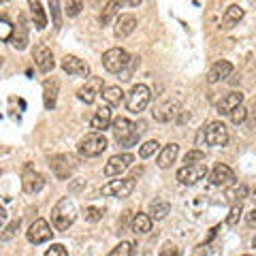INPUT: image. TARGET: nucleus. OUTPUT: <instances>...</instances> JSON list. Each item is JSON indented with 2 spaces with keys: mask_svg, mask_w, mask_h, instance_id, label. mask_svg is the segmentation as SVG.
<instances>
[{
  "mask_svg": "<svg viewBox=\"0 0 256 256\" xmlns=\"http://www.w3.org/2000/svg\"><path fill=\"white\" fill-rule=\"evenodd\" d=\"M111 130H114V137L118 141L120 148H132L139 143L141 130H137V124H132L128 118H118L111 122Z\"/></svg>",
  "mask_w": 256,
  "mask_h": 256,
  "instance_id": "nucleus-1",
  "label": "nucleus"
},
{
  "mask_svg": "<svg viewBox=\"0 0 256 256\" xmlns=\"http://www.w3.org/2000/svg\"><path fill=\"white\" fill-rule=\"evenodd\" d=\"M77 218V207L75 203L70 201V198H60L58 203L54 205V210H52V224H54V228L56 230H66L70 224L75 222Z\"/></svg>",
  "mask_w": 256,
  "mask_h": 256,
  "instance_id": "nucleus-2",
  "label": "nucleus"
},
{
  "mask_svg": "<svg viewBox=\"0 0 256 256\" xmlns=\"http://www.w3.org/2000/svg\"><path fill=\"white\" fill-rule=\"evenodd\" d=\"M109 148V143H107V137L102 132H88L84 139H79L77 143V152H79V156H84V158H96V156H100L102 152H105Z\"/></svg>",
  "mask_w": 256,
  "mask_h": 256,
  "instance_id": "nucleus-3",
  "label": "nucleus"
},
{
  "mask_svg": "<svg viewBox=\"0 0 256 256\" xmlns=\"http://www.w3.org/2000/svg\"><path fill=\"white\" fill-rule=\"evenodd\" d=\"M150 100H152V90L146 84H137V86H132L130 94L126 96V107L130 114H141L150 105Z\"/></svg>",
  "mask_w": 256,
  "mask_h": 256,
  "instance_id": "nucleus-4",
  "label": "nucleus"
},
{
  "mask_svg": "<svg viewBox=\"0 0 256 256\" xmlns=\"http://www.w3.org/2000/svg\"><path fill=\"white\" fill-rule=\"evenodd\" d=\"M130 62V56H128L122 47H111L102 54V66H105L109 73H122L126 68V64Z\"/></svg>",
  "mask_w": 256,
  "mask_h": 256,
  "instance_id": "nucleus-5",
  "label": "nucleus"
},
{
  "mask_svg": "<svg viewBox=\"0 0 256 256\" xmlns=\"http://www.w3.org/2000/svg\"><path fill=\"white\" fill-rule=\"evenodd\" d=\"M77 164H79L77 158L70 156V154H58V156H54L50 160V166H52V171L58 180H68L70 173L77 169Z\"/></svg>",
  "mask_w": 256,
  "mask_h": 256,
  "instance_id": "nucleus-6",
  "label": "nucleus"
},
{
  "mask_svg": "<svg viewBox=\"0 0 256 256\" xmlns=\"http://www.w3.org/2000/svg\"><path fill=\"white\" fill-rule=\"evenodd\" d=\"M207 178V164L198 162V164H184L178 171V182L182 186H194L201 180Z\"/></svg>",
  "mask_w": 256,
  "mask_h": 256,
  "instance_id": "nucleus-7",
  "label": "nucleus"
},
{
  "mask_svg": "<svg viewBox=\"0 0 256 256\" xmlns=\"http://www.w3.org/2000/svg\"><path fill=\"white\" fill-rule=\"evenodd\" d=\"M137 182L134 178H124V180H111L107 186H102V194L105 196H116V198H126L132 194Z\"/></svg>",
  "mask_w": 256,
  "mask_h": 256,
  "instance_id": "nucleus-8",
  "label": "nucleus"
},
{
  "mask_svg": "<svg viewBox=\"0 0 256 256\" xmlns=\"http://www.w3.org/2000/svg\"><path fill=\"white\" fill-rule=\"evenodd\" d=\"M132 162H134V156L128 154V152L111 156L107 160V164H105V175H107V178H120V175H122L126 169H130Z\"/></svg>",
  "mask_w": 256,
  "mask_h": 256,
  "instance_id": "nucleus-9",
  "label": "nucleus"
},
{
  "mask_svg": "<svg viewBox=\"0 0 256 256\" xmlns=\"http://www.w3.org/2000/svg\"><path fill=\"white\" fill-rule=\"evenodd\" d=\"M203 137H205V141L210 143V146L222 148V146H226L228 143V130H226V126H224L222 122H210L203 128Z\"/></svg>",
  "mask_w": 256,
  "mask_h": 256,
  "instance_id": "nucleus-10",
  "label": "nucleus"
},
{
  "mask_svg": "<svg viewBox=\"0 0 256 256\" xmlns=\"http://www.w3.org/2000/svg\"><path fill=\"white\" fill-rule=\"evenodd\" d=\"M52 235H54V230H52V226L47 224V220H43V218H38V220H34L30 224V228L26 230V237H28V242L30 244H34V246H38V244H45V242H50L52 239Z\"/></svg>",
  "mask_w": 256,
  "mask_h": 256,
  "instance_id": "nucleus-11",
  "label": "nucleus"
},
{
  "mask_svg": "<svg viewBox=\"0 0 256 256\" xmlns=\"http://www.w3.org/2000/svg\"><path fill=\"white\" fill-rule=\"evenodd\" d=\"M102 90H105V86H102V79L100 77H90L86 82V86H82L77 90V98L86 102V105H92V102L96 100V96L102 94Z\"/></svg>",
  "mask_w": 256,
  "mask_h": 256,
  "instance_id": "nucleus-12",
  "label": "nucleus"
},
{
  "mask_svg": "<svg viewBox=\"0 0 256 256\" xmlns=\"http://www.w3.org/2000/svg\"><path fill=\"white\" fill-rule=\"evenodd\" d=\"M62 70L73 77H88L90 75V64L77 56H64L62 58Z\"/></svg>",
  "mask_w": 256,
  "mask_h": 256,
  "instance_id": "nucleus-13",
  "label": "nucleus"
},
{
  "mask_svg": "<svg viewBox=\"0 0 256 256\" xmlns=\"http://www.w3.org/2000/svg\"><path fill=\"white\" fill-rule=\"evenodd\" d=\"M32 58H34V64L38 66V70H43V73H50V70H54V66H56L54 54H52V50L45 43H38L34 47V52H32Z\"/></svg>",
  "mask_w": 256,
  "mask_h": 256,
  "instance_id": "nucleus-14",
  "label": "nucleus"
},
{
  "mask_svg": "<svg viewBox=\"0 0 256 256\" xmlns=\"http://www.w3.org/2000/svg\"><path fill=\"white\" fill-rule=\"evenodd\" d=\"M180 107H182L180 98H169L152 111V116H154L156 122H171V120L180 114Z\"/></svg>",
  "mask_w": 256,
  "mask_h": 256,
  "instance_id": "nucleus-15",
  "label": "nucleus"
},
{
  "mask_svg": "<svg viewBox=\"0 0 256 256\" xmlns=\"http://www.w3.org/2000/svg\"><path fill=\"white\" fill-rule=\"evenodd\" d=\"M242 102H244V94L242 92H228V94H224L222 98L218 100L216 111H218L220 116H230V111L237 109Z\"/></svg>",
  "mask_w": 256,
  "mask_h": 256,
  "instance_id": "nucleus-16",
  "label": "nucleus"
},
{
  "mask_svg": "<svg viewBox=\"0 0 256 256\" xmlns=\"http://www.w3.org/2000/svg\"><path fill=\"white\" fill-rule=\"evenodd\" d=\"M134 30H137V18H134V15H130V13L118 15V20H116V36L118 38L130 36Z\"/></svg>",
  "mask_w": 256,
  "mask_h": 256,
  "instance_id": "nucleus-17",
  "label": "nucleus"
},
{
  "mask_svg": "<svg viewBox=\"0 0 256 256\" xmlns=\"http://www.w3.org/2000/svg\"><path fill=\"white\" fill-rule=\"evenodd\" d=\"M210 178L214 186H233L235 184V173L228 164H216V169L212 171Z\"/></svg>",
  "mask_w": 256,
  "mask_h": 256,
  "instance_id": "nucleus-18",
  "label": "nucleus"
},
{
  "mask_svg": "<svg viewBox=\"0 0 256 256\" xmlns=\"http://www.w3.org/2000/svg\"><path fill=\"white\" fill-rule=\"evenodd\" d=\"M90 126H92V130H96V132H105L107 128L111 126V107L107 105V102L94 114V118L90 120Z\"/></svg>",
  "mask_w": 256,
  "mask_h": 256,
  "instance_id": "nucleus-19",
  "label": "nucleus"
},
{
  "mask_svg": "<svg viewBox=\"0 0 256 256\" xmlns=\"http://www.w3.org/2000/svg\"><path fill=\"white\" fill-rule=\"evenodd\" d=\"M230 73H233V64H230L228 60H220L210 68V73H207V82L218 84V82H222V79H226Z\"/></svg>",
  "mask_w": 256,
  "mask_h": 256,
  "instance_id": "nucleus-20",
  "label": "nucleus"
},
{
  "mask_svg": "<svg viewBox=\"0 0 256 256\" xmlns=\"http://www.w3.org/2000/svg\"><path fill=\"white\" fill-rule=\"evenodd\" d=\"M58 90H60V82L58 79H47L43 84V102L45 109L52 111L56 107V100H58Z\"/></svg>",
  "mask_w": 256,
  "mask_h": 256,
  "instance_id": "nucleus-21",
  "label": "nucleus"
},
{
  "mask_svg": "<svg viewBox=\"0 0 256 256\" xmlns=\"http://www.w3.org/2000/svg\"><path fill=\"white\" fill-rule=\"evenodd\" d=\"M11 43L15 50L24 52L28 47V26H26V20L20 18V24L13 26V36H11Z\"/></svg>",
  "mask_w": 256,
  "mask_h": 256,
  "instance_id": "nucleus-22",
  "label": "nucleus"
},
{
  "mask_svg": "<svg viewBox=\"0 0 256 256\" xmlns=\"http://www.w3.org/2000/svg\"><path fill=\"white\" fill-rule=\"evenodd\" d=\"M244 9H242V6H239V4H230L228 6V9L226 11H224V15H222V30H230V28H233V26H237V24L239 22H242L244 20Z\"/></svg>",
  "mask_w": 256,
  "mask_h": 256,
  "instance_id": "nucleus-23",
  "label": "nucleus"
},
{
  "mask_svg": "<svg viewBox=\"0 0 256 256\" xmlns=\"http://www.w3.org/2000/svg\"><path fill=\"white\" fill-rule=\"evenodd\" d=\"M22 186H24V192H26V194H36V192L43 190L45 180H43L41 173H26L22 180Z\"/></svg>",
  "mask_w": 256,
  "mask_h": 256,
  "instance_id": "nucleus-24",
  "label": "nucleus"
},
{
  "mask_svg": "<svg viewBox=\"0 0 256 256\" xmlns=\"http://www.w3.org/2000/svg\"><path fill=\"white\" fill-rule=\"evenodd\" d=\"M178 154H180L178 143H169V146H164L162 150H160V154H158V166L160 169H169V166L175 162Z\"/></svg>",
  "mask_w": 256,
  "mask_h": 256,
  "instance_id": "nucleus-25",
  "label": "nucleus"
},
{
  "mask_svg": "<svg viewBox=\"0 0 256 256\" xmlns=\"http://www.w3.org/2000/svg\"><path fill=\"white\" fill-rule=\"evenodd\" d=\"M171 214V203L166 198H154L150 203V218L152 220H164Z\"/></svg>",
  "mask_w": 256,
  "mask_h": 256,
  "instance_id": "nucleus-26",
  "label": "nucleus"
},
{
  "mask_svg": "<svg viewBox=\"0 0 256 256\" xmlns=\"http://www.w3.org/2000/svg\"><path fill=\"white\" fill-rule=\"evenodd\" d=\"M28 6H30V15H32V22H34V28L45 30L47 28V15L43 11L41 2H38V0H28Z\"/></svg>",
  "mask_w": 256,
  "mask_h": 256,
  "instance_id": "nucleus-27",
  "label": "nucleus"
},
{
  "mask_svg": "<svg viewBox=\"0 0 256 256\" xmlns=\"http://www.w3.org/2000/svg\"><path fill=\"white\" fill-rule=\"evenodd\" d=\"M130 230L134 235H148L152 230V218L150 214H137L130 220Z\"/></svg>",
  "mask_w": 256,
  "mask_h": 256,
  "instance_id": "nucleus-28",
  "label": "nucleus"
},
{
  "mask_svg": "<svg viewBox=\"0 0 256 256\" xmlns=\"http://www.w3.org/2000/svg\"><path fill=\"white\" fill-rule=\"evenodd\" d=\"M102 98H105L109 107H118L124 102V92L120 86H107L105 90H102Z\"/></svg>",
  "mask_w": 256,
  "mask_h": 256,
  "instance_id": "nucleus-29",
  "label": "nucleus"
},
{
  "mask_svg": "<svg viewBox=\"0 0 256 256\" xmlns=\"http://www.w3.org/2000/svg\"><path fill=\"white\" fill-rule=\"evenodd\" d=\"M118 13H120V2L118 0H109L105 4V9L100 11V26H109L114 20H118Z\"/></svg>",
  "mask_w": 256,
  "mask_h": 256,
  "instance_id": "nucleus-30",
  "label": "nucleus"
},
{
  "mask_svg": "<svg viewBox=\"0 0 256 256\" xmlns=\"http://www.w3.org/2000/svg\"><path fill=\"white\" fill-rule=\"evenodd\" d=\"M22 226V220H11L9 224H6V228L0 233V242H11V239H15V235H18V230Z\"/></svg>",
  "mask_w": 256,
  "mask_h": 256,
  "instance_id": "nucleus-31",
  "label": "nucleus"
},
{
  "mask_svg": "<svg viewBox=\"0 0 256 256\" xmlns=\"http://www.w3.org/2000/svg\"><path fill=\"white\" fill-rule=\"evenodd\" d=\"M50 11H52L54 28H56V30H60V28H62V9H60V0H50Z\"/></svg>",
  "mask_w": 256,
  "mask_h": 256,
  "instance_id": "nucleus-32",
  "label": "nucleus"
},
{
  "mask_svg": "<svg viewBox=\"0 0 256 256\" xmlns=\"http://www.w3.org/2000/svg\"><path fill=\"white\" fill-rule=\"evenodd\" d=\"M246 196H248V186L246 184H239V186H235L233 190H228V194H226L228 201H235V203H242Z\"/></svg>",
  "mask_w": 256,
  "mask_h": 256,
  "instance_id": "nucleus-33",
  "label": "nucleus"
},
{
  "mask_svg": "<svg viewBox=\"0 0 256 256\" xmlns=\"http://www.w3.org/2000/svg\"><path fill=\"white\" fill-rule=\"evenodd\" d=\"M158 150H160V143H158L156 139L146 141V143H143V146L139 148V156H141V158H150V156H154Z\"/></svg>",
  "mask_w": 256,
  "mask_h": 256,
  "instance_id": "nucleus-34",
  "label": "nucleus"
},
{
  "mask_svg": "<svg viewBox=\"0 0 256 256\" xmlns=\"http://www.w3.org/2000/svg\"><path fill=\"white\" fill-rule=\"evenodd\" d=\"M137 68H139V58L134 56V58H130V62L126 64V68L122 70V73H120V79H122V82H130V79H132V73H134Z\"/></svg>",
  "mask_w": 256,
  "mask_h": 256,
  "instance_id": "nucleus-35",
  "label": "nucleus"
},
{
  "mask_svg": "<svg viewBox=\"0 0 256 256\" xmlns=\"http://www.w3.org/2000/svg\"><path fill=\"white\" fill-rule=\"evenodd\" d=\"M107 256H132V244L130 242H120V246H116Z\"/></svg>",
  "mask_w": 256,
  "mask_h": 256,
  "instance_id": "nucleus-36",
  "label": "nucleus"
},
{
  "mask_svg": "<svg viewBox=\"0 0 256 256\" xmlns=\"http://www.w3.org/2000/svg\"><path fill=\"white\" fill-rule=\"evenodd\" d=\"M242 214H244L242 203H235L233 207H230V212H228V216H226V224H228V226H235V224L242 220Z\"/></svg>",
  "mask_w": 256,
  "mask_h": 256,
  "instance_id": "nucleus-37",
  "label": "nucleus"
},
{
  "mask_svg": "<svg viewBox=\"0 0 256 256\" xmlns=\"http://www.w3.org/2000/svg\"><path fill=\"white\" fill-rule=\"evenodd\" d=\"M205 160V152L203 150H190L186 156H184V162L186 164H198Z\"/></svg>",
  "mask_w": 256,
  "mask_h": 256,
  "instance_id": "nucleus-38",
  "label": "nucleus"
},
{
  "mask_svg": "<svg viewBox=\"0 0 256 256\" xmlns=\"http://www.w3.org/2000/svg\"><path fill=\"white\" fill-rule=\"evenodd\" d=\"M246 118H248V109L244 105H239L237 109L230 111V122H233V124H244Z\"/></svg>",
  "mask_w": 256,
  "mask_h": 256,
  "instance_id": "nucleus-39",
  "label": "nucleus"
},
{
  "mask_svg": "<svg viewBox=\"0 0 256 256\" xmlns=\"http://www.w3.org/2000/svg\"><path fill=\"white\" fill-rule=\"evenodd\" d=\"M82 9H84L82 0H68V2H66V15H68V18H77V15L82 13Z\"/></svg>",
  "mask_w": 256,
  "mask_h": 256,
  "instance_id": "nucleus-40",
  "label": "nucleus"
},
{
  "mask_svg": "<svg viewBox=\"0 0 256 256\" xmlns=\"http://www.w3.org/2000/svg\"><path fill=\"white\" fill-rule=\"evenodd\" d=\"M158 256H182V250L175 244H171V242H166L162 248H160V252H158Z\"/></svg>",
  "mask_w": 256,
  "mask_h": 256,
  "instance_id": "nucleus-41",
  "label": "nucleus"
},
{
  "mask_svg": "<svg viewBox=\"0 0 256 256\" xmlns=\"http://www.w3.org/2000/svg\"><path fill=\"white\" fill-rule=\"evenodd\" d=\"M13 36V26L6 20H0V41H9Z\"/></svg>",
  "mask_w": 256,
  "mask_h": 256,
  "instance_id": "nucleus-42",
  "label": "nucleus"
},
{
  "mask_svg": "<svg viewBox=\"0 0 256 256\" xmlns=\"http://www.w3.org/2000/svg\"><path fill=\"white\" fill-rule=\"evenodd\" d=\"M84 216H86L88 222H98L102 218V210H98V207H86Z\"/></svg>",
  "mask_w": 256,
  "mask_h": 256,
  "instance_id": "nucleus-43",
  "label": "nucleus"
},
{
  "mask_svg": "<svg viewBox=\"0 0 256 256\" xmlns=\"http://www.w3.org/2000/svg\"><path fill=\"white\" fill-rule=\"evenodd\" d=\"M45 256H68V252H66V248H64L62 244H54L50 250L45 252Z\"/></svg>",
  "mask_w": 256,
  "mask_h": 256,
  "instance_id": "nucleus-44",
  "label": "nucleus"
},
{
  "mask_svg": "<svg viewBox=\"0 0 256 256\" xmlns=\"http://www.w3.org/2000/svg\"><path fill=\"white\" fill-rule=\"evenodd\" d=\"M248 224H250V226H256V207H254V210L250 212V214H248Z\"/></svg>",
  "mask_w": 256,
  "mask_h": 256,
  "instance_id": "nucleus-45",
  "label": "nucleus"
},
{
  "mask_svg": "<svg viewBox=\"0 0 256 256\" xmlns=\"http://www.w3.org/2000/svg\"><path fill=\"white\" fill-rule=\"evenodd\" d=\"M120 2H124V4H128V6H137L141 0H120Z\"/></svg>",
  "mask_w": 256,
  "mask_h": 256,
  "instance_id": "nucleus-46",
  "label": "nucleus"
},
{
  "mask_svg": "<svg viewBox=\"0 0 256 256\" xmlns=\"http://www.w3.org/2000/svg\"><path fill=\"white\" fill-rule=\"evenodd\" d=\"M252 198H254V203H256V188H254V192H252Z\"/></svg>",
  "mask_w": 256,
  "mask_h": 256,
  "instance_id": "nucleus-47",
  "label": "nucleus"
},
{
  "mask_svg": "<svg viewBox=\"0 0 256 256\" xmlns=\"http://www.w3.org/2000/svg\"><path fill=\"white\" fill-rule=\"evenodd\" d=\"M0 2H2V4H6V2H9V0H0Z\"/></svg>",
  "mask_w": 256,
  "mask_h": 256,
  "instance_id": "nucleus-48",
  "label": "nucleus"
},
{
  "mask_svg": "<svg viewBox=\"0 0 256 256\" xmlns=\"http://www.w3.org/2000/svg\"><path fill=\"white\" fill-rule=\"evenodd\" d=\"M252 244H254V248H256V237H254V242H252Z\"/></svg>",
  "mask_w": 256,
  "mask_h": 256,
  "instance_id": "nucleus-49",
  "label": "nucleus"
},
{
  "mask_svg": "<svg viewBox=\"0 0 256 256\" xmlns=\"http://www.w3.org/2000/svg\"><path fill=\"white\" fill-rule=\"evenodd\" d=\"M244 256H250V254H244Z\"/></svg>",
  "mask_w": 256,
  "mask_h": 256,
  "instance_id": "nucleus-50",
  "label": "nucleus"
},
{
  "mask_svg": "<svg viewBox=\"0 0 256 256\" xmlns=\"http://www.w3.org/2000/svg\"><path fill=\"white\" fill-rule=\"evenodd\" d=\"M0 173H2V171H0Z\"/></svg>",
  "mask_w": 256,
  "mask_h": 256,
  "instance_id": "nucleus-51",
  "label": "nucleus"
}]
</instances>
